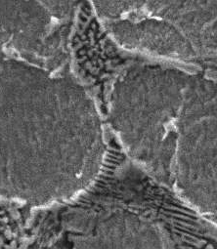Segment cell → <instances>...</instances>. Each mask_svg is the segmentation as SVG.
Returning a JSON list of instances; mask_svg holds the SVG:
<instances>
[{
    "instance_id": "obj_1",
    "label": "cell",
    "mask_w": 217,
    "mask_h": 249,
    "mask_svg": "<svg viewBox=\"0 0 217 249\" xmlns=\"http://www.w3.org/2000/svg\"><path fill=\"white\" fill-rule=\"evenodd\" d=\"M73 249H170L166 231L127 208L85 211L72 228Z\"/></svg>"
}]
</instances>
